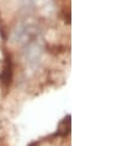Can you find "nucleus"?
I'll return each mask as SVG.
<instances>
[{
    "label": "nucleus",
    "mask_w": 138,
    "mask_h": 146,
    "mask_svg": "<svg viewBox=\"0 0 138 146\" xmlns=\"http://www.w3.org/2000/svg\"><path fill=\"white\" fill-rule=\"evenodd\" d=\"M43 38L42 37V31L37 25L35 23H25V25H20L15 30L13 35V39L16 43H20L21 46L33 42L36 39Z\"/></svg>",
    "instance_id": "obj_1"
},
{
    "label": "nucleus",
    "mask_w": 138,
    "mask_h": 146,
    "mask_svg": "<svg viewBox=\"0 0 138 146\" xmlns=\"http://www.w3.org/2000/svg\"><path fill=\"white\" fill-rule=\"evenodd\" d=\"M23 55H25L26 62L30 65L37 64L41 60V56L43 54V49H44V42L43 38L36 39L33 42L23 46Z\"/></svg>",
    "instance_id": "obj_2"
},
{
    "label": "nucleus",
    "mask_w": 138,
    "mask_h": 146,
    "mask_svg": "<svg viewBox=\"0 0 138 146\" xmlns=\"http://www.w3.org/2000/svg\"><path fill=\"white\" fill-rule=\"evenodd\" d=\"M11 80H13V63H11L10 56L7 55L5 62H4L3 70H1V72H0V81H1L3 85L9 86Z\"/></svg>",
    "instance_id": "obj_3"
},
{
    "label": "nucleus",
    "mask_w": 138,
    "mask_h": 146,
    "mask_svg": "<svg viewBox=\"0 0 138 146\" xmlns=\"http://www.w3.org/2000/svg\"><path fill=\"white\" fill-rule=\"evenodd\" d=\"M70 129V115H68L66 119H63V121L59 124L58 128V134L59 135H67Z\"/></svg>",
    "instance_id": "obj_4"
},
{
    "label": "nucleus",
    "mask_w": 138,
    "mask_h": 146,
    "mask_svg": "<svg viewBox=\"0 0 138 146\" xmlns=\"http://www.w3.org/2000/svg\"><path fill=\"white\" fill-rule=\"evenodd\" d=\"M21 1L23 3V4H26V5H32L36 0H21Z\"/></svg>",
    "instance_id": "obj_5"
}]
</instances>
